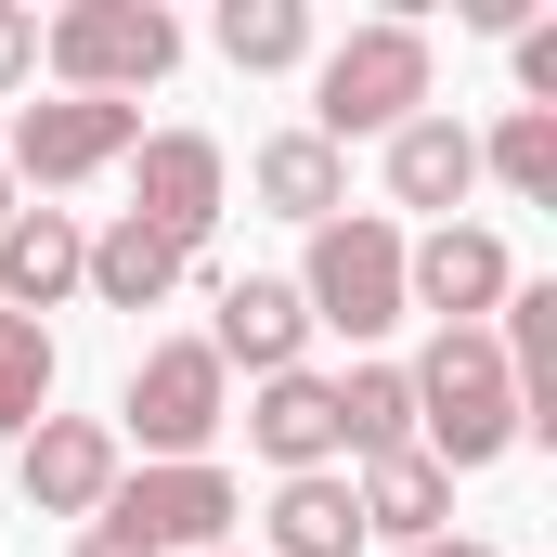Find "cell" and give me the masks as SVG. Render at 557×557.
Here are the masks:
<instances>
[{
    "label": "cell",
    "instance_id": "cell-1",
    "mask_svg": "<svg viewBox=\"0 0 557 557\" xmlns=\"http://www.w3.org/2000/svg\"><path fill=\"white\" fill-rule=\"evenodd\" d=\"M403 376H416V454L441 480H480L493 454H519V376H506L493 324H441Z\"/></svg>",
    "mask_w": 557,
    "mask_h": 557
},
{
    "label": "cell",
    "instance_id": "cell-2",
    "mask_svg": "<svg viewBox=\"0 0 557 557\" xmlns=\"http://www.w3.org/2000/svg\"><path fill=\"white\" fill-rule=\"evenodd\" d=\"M403 117H428V26L416 13H376L350 26L324 65H311V143H389Z\"/></svg>",
    "mask_w": 557,
    "mask_h": 557
},
{
    "label": "cell",
    "instance_id": "cell-3",
    "mask_svg": "<svg viewBox=\"0 0 557 557\" xmlns=\"http://www.w3.org/2000/svg\"><path fill=\"white\" fill-rule=\"evenodd\" d=\"M39 65L78 104H131L182 65V13L169 0H65V13H39Z\"/></svg>",
    "mask_w": 557,
    "mask_h": 557
},
{
    "label": "cell",
    "instance_id": "cell-4",
    "mask_svg": "<svg viewBox=\"0 0 557 557\" xmlns=\"http://www.w3.org/2000/svg\"><path fill=\"white\" fill-rule=\"evenodd\" d=\"M285 285H298V311H311L324 337H350V350L389 337V324H403V221H389V208H337Z\"/></svg>",
    "mask_w": 557,
    "mask_h": 557
},
{
    "label": "cell",
    "instance_id": "cell-5",
    "mask_svg": "<svg viewBox=\"0 0 557 557\" xmlns=\"http://www.w3.org/2000/svg\"><path fill=\"white\" fill-rule=\"evenodd\" d=\"M221 428H234L221 350H208V337H156V350L131 363V389H117V454L143 441V467H195Z\"/></svg>",
    "mask_w": 557,
    "mask_h": 557
},
{
    "label": "cell",
    "instance_id": "cell-6",
    "mask_svg": "<svg viewBox=\"0 0 557 557\" xmlns=\"http://www.w3.org/2000/svg\"><path fill=\"white\" fill-rule=\"evenodd\" d=\"M131 143H143V104H78V91H52V104H13L0 169H13V195L39 182V208H52V195H78V182L131 169Z\"/></svg>",
    "mask_w": 557,
    "mask_h": 557
},
{
    "label": "cell",
    "instance_id": "cell-7",
    "mask_svg": "<svg viewBox=\"0 0 557 557\" xmlns=\"http://www.w3.org/2000/svg\"><path fill=\"white\" fill-rule=\"evenodd\" d=\"M221 195H234V169H221V143H208V131H143V143H131V221H143V234H169L182 260L221 247Z\"/></svg>",
    "mask_w": 557,
    "mask_h": 557
},
{
    "label": "cell",
    "instance_id": "cell-8",
    "mask_svg": "<svg viewBox=\"0 0 557 557\" xmlns=\"http://www.w3.org/2000/svg\"><path fill=\"white\" fill-rule=\"evenodd\" d=\"M104 519H117V532H131V545H234V519H247V493H234V467H208V454H195V467H131V480H117V493H104Z\"/></svg>",
    "mask_w": 557,
    "mask_h": 557
},
{
    "label": "cell",
    "instance_id": "cell-9",
    "mask_svg": "<svg viewBox=\"0 0 557 557\" xmlns=\"http://www.w3.org/2000/svg\"><path fill=\"white\" fill-rule=\"evenodd\" d=\"M506 285H519V260H506V234H480V221L403 234V311H428V324H493Z\"/></svg>",
    "mask_w": 557,
    "mask_h": 557
},
{
    "label": "cell",
    "instance_id": "cell-10",
    "mask_svg": "<svg viewBox=\"0 0 557 557\" xmlns=\"http://www.w3.org/2000/svg\"><path fill=\"white\" fill-rule=\"evenodd\" d=\"M13 480H26L39 519H78V532H91L104 493L131 480V454H117V428H104V416H39L26 441H13Z\"/></svg>",
    "mask_w": 557,
    "mask_h": 557
},
{
    "label": "cell",
    "instance_id": "cell-11",
    "mask_svg": "<svg viewBox=\"0 0 557 557\" xmlns=\"http://www.w3.org/2000/svg\"><path fill=\"white\" fill-rule=\"evenodd\" d=\"M78 273H91V221L78 208H13L0 221V311H65L78 298Z\"/></svg>",
    "mask_w": 557,
    "mask_h": 557
},
{
    "label": "cell",
    "instance_id": "cell-12",
    "mask_svg": "<svg viewBox=\"0 0 557 557\" xmlns=\"http://www.w3.org/2000/svg\"><path fill=\"white\" fill-rule=\"evenodd\" d=\"M247 454H260L273 480H311V467H337V376H311V363L260 376V403H247Z\"/></svg>",
    "mask_w": 557,
    "mask_h": 557
},
{
    "label": "cell",
    "instance_id": "cell-13",
    "mask_svg": "<svg viewBox=\"0 0 557 557\" xmlns=\"http://www.w3.org/2000/svg\"><path fill=\"white\" fill-rule=\"evenodd\" d=\"M208 350H221V376H234V363H247V376H285V363L311 350L298 285H285V273H221V324H208Z\"/></svg>",
    "mask_w": 557,
    "mask_h": 557
},
{
    "label": "cell",
    "instance_id": "cell-14",
    "mask_svg": "<svg viewBox=\"0 0 557 557\" xmlns=\"http://www.w3.org/2000/svg\"><path fill=\"white\" fill-rule=\"evenodd\" d=\"M350 506H363V545H403V557L454 532V480L428 467L416 441H403V454H363V480H350Z\"/></svg>",
    "mask_w": 557,
    "mask_h": 557
},
{
    "label": "cell",
    "instance_id": "cell-15",
    "mask_svg": "<svg viewBox=\"0 0 557 557\" xmlns=\"http://www.w3.org/2000/svg\"><path fill=\"white\" fill-rule=\"evenodd\" d=\"M467 195H480V131H467V117H441V104H428V117H403V131H389V208L454 221Z\"/></svg>",
    "mask_w": 557,
    "mask_h": 557
},
{
    "label": "cell",
    "instance_id": "cell-16",
    "mask_svg": "<svg viewBox=\"0 0 557 557\" xmlns=\"http://www.w3.org/2000/svg\"><path fill=\"white\" fill-rule=\"evenodd\" d=\"M247 195H260L273 221H298V234H324V221L350 208V156L311 143V131H273L260 156H247Z\"/></svg>",
    "mask_w": 557,
    "mask_h": 557
},
{
    "label": "cell",
    "instance_id": "cell-17",
    "mask_svg": "<svg viewBox=\"0 0 557 557\" xmlns=\"http://www.w3.org/2000/svg\"><path fill=\"white\" fill-rule=\"evenodd\" d=\"M260 557H363V506H350V480H337V467H311V480H273Z\"/></svg>",
    "mask_w": 557,
    "mask_h": 557
},
{
    "label": "cell",
    "instance_id": "cell-18",
    "mask_svg": "<svg viewBox=\"0 0 557 557\" xmlns=\"http://www.w3.org/2000/svg\"><path fill=\"white\" fill-rule=\"evenodd\" d=\"M91 298H104V311H169V285H195V260H182V247H169V234H143L131 208H117V221H104V234H91Z\"/></svg>",
    "mask_w": 557,
    "mask_h": 557
},
{
    "label": "cell",
    "instance_id": "cell-19",
    "mask_svg": "<svg viewBox=\"0 0 557 557\" xmlns=\"http://www.w3.org/2000/svg\"><path fill=\"white\" fill-rule=\"evenodd\" d=\"M221 65H247V78H285V65H311V0H221Z\"/></svg>",
    "mask_w": 557,
    "mask_h": 557
},
{
    "label": "cell",
    "instance_id": "cell-20",
    "mask_svg": "<svg viewBox=\"0 0 557 557\" xmlns=\"http://www.w3.org/2000/svg\"><path fill=\"white\" fill-rule=\"evenodd\" d=\"M416 441V376L403 363H350L337 376V454H403Z\"/></svg>",
    "mask_w": 557,
    "mask_h": 557
},
{
    "label": "cell",
    "instance_id": "cell-21",
    "mask_svg": "<svg viewBox=\"0 0 557 557\" xmlns=\"http://www.w3.org/2000/svg\"><path fill=\"white\" fill-rule=\"evenodd\" d=\"M52 389H65V350H52V324L0 311V441H26V428L52 416Z\"/></svg>",
    "mask_w": 557,
    "mask_h": 557
},
{
    "label": "cell",
    "instance_id": "cell-22",
    "mask_svg": "<svg viewBox=\"0 0 557 557\" xmlns=\"http://www.w3.org/2000/svg\"><path fill=\"white\" fill-rule=\"evenodd\" d=\"M480 182H506V195H532V208H557V117H532V104H506V117L480 131Z\"/></svg>",
    "mask_w": 557,
    "mask_h": 557
},
{
    "label": "cell",
    "instance_id": "cell-23",
    "mask_svg": "<svg viewBox=\"0 0 557 557\" xmlns=\"http://www.w3.org/2000/svg\"><path fill=\"white\" fill-rule=\"evenodd\" d=\"M39 78V0H0V104Z\"/></svg>",
    "mask_w": 557,
    "mask_h": 557
},
{
    "label": "cell",
    "instance_id": "cell-24",
    "mask_svg": "<svg viewBox=\"0 0 557 557\" xmlns=\"http://www.w3.org/2000/svg\"><path fill=\"white\" fill-rule=\"evenodd\" d=\"M65 557H156V545H131L117 519H91V532H78V545H65Z\"/></svg>",
    "mask_w": 557,
    "mask_h": 557
},
{
    "label": "cell",
    "instance_id": "cell-25",
    "mask_svg": "<svg viewBox=\"0 0 557 557\" xmlns=\"http://www.w3.org/2000/svg\"><path fill=\"white\" fill-rule=\"evenodd\" d=\"M416 557H493V545H480V532H441V545H416Z\"/></svg>",
    "mask_w": 557,
    "mask_h": 557
},
{
    "label": "cell",
    "instance_id": "cell-26",
    "mask_svg": "<svg viewBox=\"0 0 557 557\" xmlns=\"http://www.w3.org/2000/svg\"><path fill=\"white\" fill-rule=\"evenodd\" d=\"M13 208H26V195H13V169H0V221H13Z\"/></svg>",
    "mask_w": 557,
    "mask_h": 557
},
{
    "label": "cell",
    "instance_id": "cell-27",
    "mask_svg": "<svg viewBox=\"0 0 557 557\" xmlns=\"http://www.w3.org/2000/svg\"><path fill=\"white\" fill-rule=\"evenodd\" d=\"M221 557H247V545H221Z\"/></svg>",
    "mask_w": 557,
    "mask_h": 557
}]
</instances>
